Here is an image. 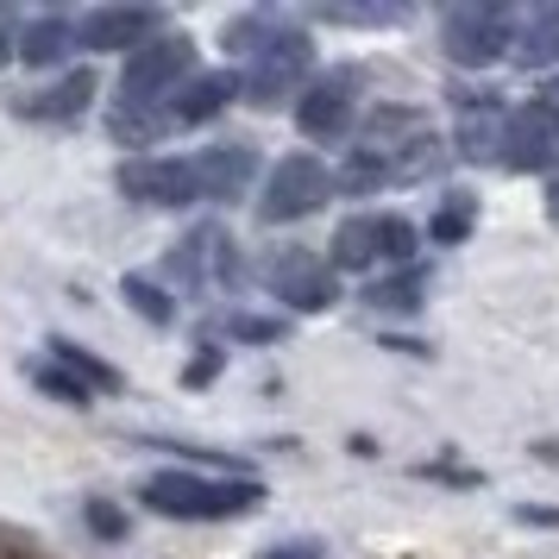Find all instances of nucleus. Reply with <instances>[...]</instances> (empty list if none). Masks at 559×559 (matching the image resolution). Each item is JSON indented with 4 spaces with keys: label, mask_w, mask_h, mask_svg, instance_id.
Returning <instances> with one entry per match:
<instances>
[{
    "label": "nucleus",
    "mask_w": 559,
    "mask_h": 559,
    "mask_svg": "<svg viewBox=\"0 0 559 559\" xmlns=\"http://www.w3.org/2000/svg\"><path fill=\"white\" fill-rule=\"evenodd\" d=\"M145 503L164 515H182V522H221V515L252 509L258 490L252 484H207L189 472H157V478H145Z\"/></svg>",
    "instance_id": "nucleus-1"
},
{
    "label": "nucleus",
    "mask_w": 559,
    "mask_h": 559,
    "mask_svg": "<svg viewBox=\"0 0 559 559\" xmlns=\"http://www.w3.org/2000/svg\"><path fill=\"white\" fill-rule=\"evenodd\" d=\"M509 38H515V13H509L503 0H465L447 13V51L453 63H497L509 51Z\"/></svg>",
    "instance_id": "nucleus-2"
},
{
    "label": "nucleus",
    "mask_w": 559,
    "mask_h": 559,
    "mask_svg": "<svg viewBox=\"0 0 559 559\" xmlns=\"http://www.w3.org/2000/svg\"><path fill=\"white\" fill-rule=\"evenodd\" d=\"M415 252V227L396 214H365L333 233V264L340 271H371V264H408Z\"/></svg>",
    "instance_id": "nucleus-3"
},
{
    "label": "nucleus",
    "mask_w": 559,
    "mask_h": 559,
    "mask_svg": "<svg viewBox=\"0 0 559 559\" xmlns=\"http://www.w3.org/2000/svg\"><path fill=\"white\" fill-rule=\"evenodd\" d=\"M328 195H333L328 164H314V157H283L277 170H271V182H264V195H258V221H271V227L302 221V214H314Z\"/></svg>",
    "instance_id": "nucleus-4"
},
{
    "label": "nucleus",
    "mask_w": 559,
    "mask_h": 559,
    "mask_svg": "<svg viewBox=\"0 0 559 559\" xmlns=\"http://www.w3.org/2000/svg\"><path fill=\"white\" fill-rule=\"evenodd\" d=\"M308 38L302 32H271L264 45H258V57H252V102L258 107H271V102H283L296 82L308 76Z\"/></svg>",
    "instance_id": "nucleus-5"
},
{
    "label": "nucleus",
    "mask_w": 559,
    "mask_h": 559,
    "mask_svg": "<svg viewBox=\"0 0 559 559\" xmlns=\"http://www.w3.org/2000/svg\"><path fill=\"white\" fill-rule=\"evenodd\" d=\"M120 189L132 202H152V207H189L202 195L195 182V164H177V157H132L120 170Z\"/></svg>",
    "instance_id": "nucleus-6"
},
{
    "label": "nucleus",
    "mask_w": 559,
    "mask_h": 559,
    "mask_svg": "<svg viewBox=\"0 0 559 559\" xmlns=\"http://www.w3.org/2000/svg\"><path fill=\"white\" fill-rule=\"evenodd\" d=\"M503 157H509V170H554L559 164V120L540 102H528L522 114H509Z\"/></svg>",
    "instance_id": "nucleus-7"
},
{
    "label": "nucleus",
    "mask_w": 559,
    "mask_h": 559,
    "mask_svg": "<svg viewBox=\"0 0 559 559\" xmlns=\"http://www.w3.org/2000/svg\"><path fill=\"white\" fill-rule=\"evenodd\" d=\"M503 127H509L503 95H490V88L459 95V152L465 157H478V164L503 157Z\"/></svg>",
    "instance_id": "nucleus-8"
},
{
    "label": "nucleus",
    "mask_w": 559,
    "mask_h": 559,
    "mask_svg": "<svg viewBox=\"0 0 559 559\" xmlns=\"http://www.w3.org/2000/svg\"><path fill=\"white\" fill-rule=\"evenodd\" d=\"M353 95H358L353 70H333V76L314 82V88L302 95V107H296V120H302L308 139H340L346 120H353Z\"/></svg>",
    "instance_id": "nucleus-9"
},
{
    "label": "nucleus",
    "mask_w": 559,
    "mask_h": 559,
    "mask_svg": "<svg viewBox=\"0 0 559 559\" xmlns=\"http://www.w3.org/2000/svg\"><path fill=\"white\" fill-rule=\"evenodd\" d=\"M157 38V13L152 7H102L82 20V45L88 51H139Z\"/></svg>",
    "instance_id": "nucleus-10"
},
{
    "label": "nucleus",
    "mask_w": 559,
    "mask_h": 559,
    "mask_svg": "<svg viewBox=\"0 0 559 559\" xmlns=\"http://www.w3.org/2000/svg\"><path fill=\"white\" fill-rule=\"evenodd\" d=\"M189 70V38H152V45H139L127 63V88L120 95H132V102H145V95H164L170 82Z\"/></svg>",
    "instance_id": "nucleus-11"
},
{
    "label": "nucleus",
    "mask_w": 559,
    "mask_h": 559,
    "mask_svg": "<svg viewBox=\"0 0 559 559\" xmlns=\"http://www.w3.org/2000/svg\"><path fill=\"white\" fill-rule=\"evenodd\" d=\"M264 277H271V289H277L289 308H328L333 302V271L328 264H314L308 252H296V246H289L283 258H271Z\"/></svg>",
    "instance_id": "nucleus-12"
},
{
    "label": "nucleus",
    "mask_w": 559,
    "mask_h": 559,
    "mask_svg": "<svg viewBox=\"0 0 559 559\" xmlns=\"http://www.w3.org/2000/svg\"><path fill=\"white\" fill-rule=\"evenodd\" d=\"M246 177H252V152L246 145H221V152H207L195 164V182H202L207 202H233L246 189Z\"/></svg>",
    "instance_id": "nucleus-13"
},
{
    "label": "nucleus",
    "mask_w": 559,
    "mask_h": 559,
    "mask_svg": "<svg viewBox=\"0 0 559 559\" xmlns=\"http://www.w3.org/2000/svg\"><path fill=\"white\" fill-rule=\"evenodd\" d=\"M233 88H239V82H233L227 70H214V76L189 82V88H182V102L170 107V120H177V127H202V120H214V114L233 102Z\"/></svg>",
    "instance_id": "nucleus-14"
},
{
    "label": "nucleus",
    "mask_w": 559,
    "mask_h": 559,
    "mask_svg": "<svg viewBox=\"0 0 559 559\" xmlns=\"http://www.w3.org/2000/svg\"><path fill=\"white\" fill-rule=\"evenodd\" d=\"M515 63H522V70H547V63H559V7L528 13V32L515 38Z\"/></svg>",
    "instance_id": "nucleus-15"
},
{
    "label": "nucleus",
    "mask_w": 559,
    "mask_h": 559,
    "mask_svg": "<svg viewBox=\"0 0 559 559\" xmlns=\"http://www.w3.org/2000/svg\"><path fill=\"white\" fill-rule=\"evenodd\" d=\"M88 95H95V76H88V70H76V76H63L57 88L32 95L26 114H38V120H76L82 107H88Z\"/></svg>",
    "instance_id": "nucleus-16"
},
{
    "label": "nucleus",
    "mask_w": 559,
    "mask_h": 559,
    "mask_svg": "<svg viewBox=\"0 0 559 559\" xmlns=\"http://www.w3.org/2000/svg\"><path fill=\"white\" fill-rule=\"evenodd\" d=\"M70 45H76V26H70V20H38V26H26V38H20V57H26V63H63Z\"/></svg>",
    "instance_id": "nucleus-17"
},
{
    "label": "nucleus",
    "mask_w": 559,
    "mask_h": 559,
    "mask_svg": "<svg viewBox=\"0 0 559 559\" xmlns=\"http://www.w3.org/2000/svg\"><path fill=\"white\" fill-rule=\"evenodd\" d=\"M51 353H57V365H70V371H76L82 390H120V378H114L107 365H95V358L82 353V346H70V340H57Z\"/></svg>",
    "instance_id": "nucleus-18"
},
{
    "label": "nucleus",
    "mask_w": 559,
    "mask_h": 559,
    "mask_svg": "<svg viewBox=\"0 0 559 559\" xmlns=\"http://www.w3.org/2000/svg\"><path fill=\"white\" fill-rule=\"evenodd\" d=\"M472 214H478V207H472V195H453V202L433 214V239H440V246L465 239V233H472Z\"/></svg>",
    "instance_id": "nucleus-19"
},
{
    "label": "nucleus",
    "mask_w": 559,
    "mask_h": 559,
    "mask_svg": "<svg viewBox=\"0 0 559 559\" xmlns=\"http://www.w3.org/2000/svg\"><path fill=\"white\" fill-rule=\"evenodd\" d=\"M127 296H132V308H139L145 321H157V328L170 321V302H164V289H152L145 277H127Z\"/></svg>",
    "instance_id": "nucleus-20"
},
{
    "label": "nucleus",
    "mask_w": 559,
    "mask_h": 559,
    "mask_svg": "<svg viewBox=\"0 0 559 559\" xmlns=\"http://www.w3.org/2000/svg\"><path fill=\"white\" fill-rule=\"evenodd\" d=\"M415 296H421V277H403V283L371 289V302H378V308H415Z\"/></svg>",
    "instance_id": "nucleus-21"
},
{
    "label": "nucleus",
    "mask_w": 559,
    "mask_h": 559,
    "mask_svg": "<svg viewBox=\"0 0 559 559\" xmlns=\"http://www.w3.org/2000/svg\"><path fill=\"white\" fill-rule=\"evenodd\" d=\"M38 383H45V390H51V396H63V403H88V390H82L76 378H63V371H57V365H51V371H38Z\"/></svg>",
    "instance_id": "nucleus-22"
},
{
    "label": "nucleus",
    "mask_w": 559,
    "mask_h": 559,
    "mask_svg": "<svg viewBox=\"0 0 559 559\" xmlns=\"http://www.w3.org/2000/svg\"><path fill=\"white\" fill-rule=\"evenodd\" d=\"M239 333H246V340H277V321H252V314H239Z\"/></svg>",
    "instance_id": "nucleus-23"
},
{
    "label": "nucleus",
    "mask_w": 559,
    "mask_h": 559,
    "mask_svg": "<svg viewBox=\"0 0 559 559\" xmlns=\"http://www.w3.org/2000/svg\"><path fill=\"white\" fill-rule=\"evenodd\" d=\"M214 371H221V353L195 358V365H189V383H207V378H214Z\"/></svg>",
    "instance_id": "nucleus-24"
},
{
    "label": "nucleus",
    "mask_w": 559,
    "mask_h": 559,
    "mask_svg": "<svg viewBox=\"0 0 559 559\" xmlns=\"http://www.w3.org/2000/svg\"><path fill=\"white\" fill-rule=\"evenodd\" d=\"M88 522H95V528H102V534H120V528H127V522H120V515H114V509H95V515H88Z\"/></svg>",
    "instance_id": "nucleus-25"
},
{
    "label": "nucleus",
    "mask_w": 559,
    "mask_h": 559,
    "mask_svg": "<svg viewBox=\"0 0 559 559\" xmlns=\"http://www.w3.org/2000/svg\"><path fill=\"white\" fill-rule=\"evenodd\" d=\"M271 559H314V547H277Z\"/></svg>",
    "instance_id": "nucleus-26"
},
{
    "label": "nucleus",
    "mask_w": 559,
    "mask_h": 559,
    "mask_svg": "<svg viewBox=\"0 0 559 559\" xmlns=\"http://www.w3.org/2000/svg\"><path fill=\"white\" fill-rule=\"evenodd\" d=\"M540 107H547V114H554V120H559V82H554V88H547V95H540Z\"/></svg>",
    "instance_id": "nucleus-27"
},
{
    "label": "nucleus",
    "mask_w": 559,
    "mask_h": 559,
    "mask_svg": "<svg viewBox=\"0 0 559 559\" xmlns=\"http://www.w3.org/2000/svg\"><path fill=\"white\" fill-rule=\"evenodd\" d=\"M0 63H7V26H0Z\"/></svg>",
    "instance_id": "nucleus-28"
},
{
    "label": "nucleus",
    "mask_w": 559,
    "mask_h": 559,
    "mask_svg": "<svg viewBox=\"0 0 559 559\" xmlns=\"http://www.w3.org/2000/svg\"><path fill=\"white\" fill-rule=\"evenodd\" d=\"M554 221H559V189H554Z\"/></svg>",
    "instance_id": "nucleus-29"
}]
</instances>
